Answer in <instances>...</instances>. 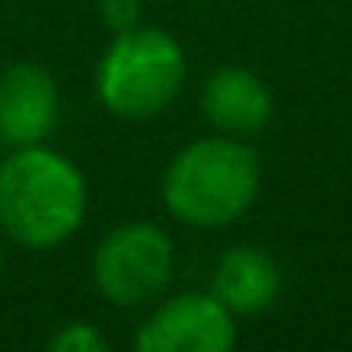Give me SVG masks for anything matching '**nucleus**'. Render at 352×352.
I'll list each match as a JSON object with an SVG mask.
<instances>
[{
  "label": "nucleus",
  "mask_w": 352,
  "mask_h": 352,
  "mask_svg": "<svg viewBox=\"0 0 352 352\" xmlns=\"http://www.w3.org/2000/svg\"><path fill=\"white\" fill-rule=\"evenodd\" d=\"M186 80V54L175 34L160 27L118 31L99 61V102L122 122H152L178 99Z\"/></svg>",
  "instance_id": "obj_3"
},
{
  "label": "nucleus",
  "mask_w": 352,
  "mask_h": 352,
  "mask_svg": "<svg viewBox=\"0 0 352 352\" xmlns=\"http://www.w3.org/2000/svg\"><path fill=\"white\" fill-rule=\"evenodd\" d=\"M87 216V182L69 155L46 144L12 148L0 163V231L27 250L69 243Z\"/></svg>",
  "instance_id": "obj_1"
},
{
  "label": "nucleus",
  "mask_w": 352,
  "mask_h": 352,
  "mask_svg": "<svg viewBox=\"0 0 352 352\" xmlns=\"http://www.w3.org/2000/svg\"><path fill=\"white\" fill-rule=\"evenodd\" d=\"M140 12H144L140 0H99V16H102V23H107L114 34L137 27L140 23Z\"/></svg>",
  "instance_id": "obj_10"
},
{
  "label": "nucleus",
  "mask_w": 352,
  "mask_h": 352,
  "mask_svg": "<svg viewBox=\"0 0 352 352\" xmlns=\"http://www.w3.org/2000/svg\"><path fill=\"white\" fill-rule=\"evenodd\" d=\"M235 314L212 292L170 296L140 322V352H231L235 349Z\"/></svg>",
  "instance_id": "obj_5"
},
{
  "label": "nucleus",
  "mask_w": 352,
  "mask_h": 352,
  "mask_svg": "<svg viewBox=\"0 0 352 352\" xmlns=\"http://www.w3.org/2000/svg\"><path fill=\"white\" fill-rule=\"evenodd\" d=\"M212 296L235 318H254V314L269 311L280 296V269H276L273 254H265L261 246L223 250L212 269Z\"/></svg>",
  "instance_id": "obj_8"
},
{
  "label": "nucleus",
  "mask_w": 352,
  "mask_h": 352,
  "mask_svg": "<svg viewBox=\"0 0 352 352\" xmlns=\"http://www.w3.org/2000/svg\"><path fill=\"white\" fill-rule=\"evenodd\" d=\"M61 91L42 65H12L0 72V140L8 148L42 144L57 129Z\"/></svg>",
  "instance_id": "obj_6"
},
{
  "label": "nucleus",
  "mask_w": 352,
  "mask_h": 352,
  "mask_svg": "<svg viewBox=\"0 0 352 352\" xmlns=\"http://www.w3.org/2000/svg\"><path fill=\"white\" fill-rule=\"evenodd\" d=\"M175 276V243L148 220H129L99 239L91 258V280L114 307L155 303Z\"/></svg>",
  "instance_id": "obj_4"
},
{
  "label": "nucleus",
  "mask_w": 352,
  "mask_h": 352,
  "mask_svg": "<svg viewBox=\"0 0 352 352\" xmlns=\"http://www.w3.org/2000/svg\"><path fill=\"white\" fill-rule=\"evenodd\" d=\"M0 273H4V254H0Z\"/></svg>",
  "instance_id": "obj_11"
},
{
  "label": "nucleus",
  "mask_w": 352,
  "mask_h": 352,
  "mask_svg": "<svg viewBox=\"0 0 352 352\" xmlns=\"http://www.w3.org/2000/svg\"><path fill=\"white\" fill-rule=\"evenodd\" d=\"M261 190V160L243 137H201L163 170V205L186 228H228L243 220Z\"/></svg>",
  "instance_id": "obj_2"
},
{
  "label": "nucleus",
  "mask_w": 352,
  "mask_h": 352,
  "mask_svg": "<svg viewBox=\"0 0 352 352\" xmlns=\"http://www.w3.org/2000/svg\"><path fill=\"white\" fill-rule=\"evenodd\" d=\"M201 114L223 137H254L273 118V95L265 80L243 65H223L201 84Z\"/></svg>",
  "instance_id": "obj_7"
},
{
  "label": "nucleus",
  "mask_w": 352,
  "mask_h": 352,
  "mask_svg": "<svg viewBox=\"0 0 352 352\" xmlns=\"http://www.w3.org/2000/svg\"><path fill=\"white\" fill-rule=\"evenodd\" d=\"M50 352H110V341L91 322H69L50 337Z\"/></svg>",
  "instance_id": "obj_9"
}]
</instances>
